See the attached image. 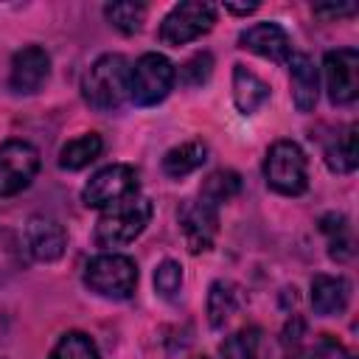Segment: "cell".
<instances>
[{"label":"cell","mask_w":359,"mask_h":359,"mask_svg":"<svg viewBox=\"0 0 359 359\" xmlns=\"http://www.w3.org/2000/svg\"><path fill=\"white\" fill-rule=\"evenodd\" d=\"M129 62L121 53H107L93 62L81 79L84 101L98 112H112L129 98Z\"/></svg>","instance_id":"obj_1"},{"label":"cell","mask_w":359,"mask_h":359,"mask_svg":"<svg viewBox=\"0 0 359 359\" xmlns=\"http://www.w3.org/2000/svg\"><path fill=\"white\" fill-rule=\"evenodd\" d=\"M151 219V202L146 196H129L112 208H104L98 224H95V244L98 247H123L135 241Z\"/></svg>","instance_id":"obj_2"},{"label":"cell","mask_w":359,"mask_h":359,"mask_svg":"<svg viewBox=\"0 0 359 359\" xmlns=\"http://www.w3.org/2000/svg\"><path fill=\"white\" fill-rule=\"evenodd\" d=\"M84 283L109 300H126L137 286V264L121 252H104L87 261Z\"/></svg>","instance_id":"obj_3"},{"label":"cell","mask_w":359,"mask_h":359,"mask_svg":"<svg viewBox=\"0 0 359 359\" xmlns=\"http://www.w3.org/2000/svg\"><path fill=\"white\" fill-rule=\"evenodd\" d=\"M266 185L283 196H297L309 188V165L306 154L294 140H278L269 146L264 160Z\"/></svg>","instance_id":"obj_4"},{"label":"cell","mask_w":359,"mask_h":359,"mask_svg":"<svg viewBox=\"0 0 359 359\" xmlns=\"http://www.w3.org/2000/svg\"><path fill=\"white\" fill-rule=\"evenodd\" d=\"M177 70L163 53H143L129 73V98L140 107L160 104L174 87Z\"/></svg>","instance_id":"obj_5"},{"label":"cell","mask_w":359,"mask_h":359,"mask_svg":"<svg viewBox=\"0 0 359 359\" xmlns=\"http://www.w3.org/2000/svg\"><path fill=\"white\" fill-rule=\"evenodd\" d=\"M216 14H219V8L213 3H202V0L177 3L160 22V39L165 45H174V48L194 42L213 28Z\"/></svg>","instance_id":"obj_6"},{"label":"cell","mask_w":359,"mask_h":359,"mask_svg":"<svg viewBox=\"0 0 359 359\" xmlns=\"http://www.w3.org/2000/svg\"><path fill=\"white\" fill-rule=\"evenodd\" d=\"M137 194V171L126 163H112L95 171L81 188V202L87 208H112Z\"/></svg>","instance_id":"obj_7"},{"label":"cell","mask_w":359,"mask_h":359,"mask_svg":"<svg viewBox=\"0 0 359 359\" xmlns=\"http://www.w3.org/2000/svg\"><path fill=\"white\" fill-rule=\"evenodd\" d=\"M39 171V151L28 140H6L0 146V196H14L31 185Z\"/></svg>","instance_id":"obj_8"},{"label":"cell","mask_w":359,"mask_h":359,"mask_svg":"<svg viewBox=\"0 0 359 359\" xmlns=\"http://www.w3.org/2000/svg\"><path fill=\"white\" fill-rule=\"evenodd\" d=\"M331 104H351L359 93V53L353 48L328 50L323 59Z\"/></svg>","instance_id":"obj_9"},{"label":"cell","mask_w":359,"mask_h":359,"mask_svg":"<svg viewBox=\"0 0 359 359\" xmlns=\"http://www.w3.org/2000/svg\"><path fill=\"white\" fill-rule=\"evenodd\" d=\"M180 227H182L188 250L205 252L213 247V238L219 233V213L213 205H208L202 199H191L180 208Z\"/></svg>","instance_id":"obj_10"},{"label":"cell","mask_w":359,"mask_h":359,"mask_svg":"<svg viewBox=\"0 0 359 359\" xmlns=\"http://www.w3.org/2000/svg\"><path fill=\"white\" fill-rule=\"evenodd\" d=\"M50 76V56L39 45H25L11 59V87L17 93H36Z\"/></svg>","instance_id":"obj_11"},{"label":"cell","mask_w":359,"mask_h":359,"mask_svg":"<svg viewBox=\"0 0 359 359\" xmlns=\"http://www.w3.org/2000/svg\"><path fill=\"white\" fill-rule=\"evenodd\" d=\"M238 45L244 50H252V53L269 59V62H289V56H292L289 34L275 22L250 25L247 31L238 34Z\"/></svg>","instance_id":"obj_12"},{"label":"cell","mask_w":359,"mask_h":359,"mask_svg":"<svg viewBox=\"0 0 359 359\" xmlns=\"http://www.w3.org/2000/svg\"><path fill=\"white\" fill-rule=\"evenodd\" d=\"M25 241L36 261H56V258H62V252L67 247V233L56 219L34 216V219H28Z\"/></svg>","instance_id":"obj_13"},{"label":"cell","mask_w":359,"mask_h":359,"mask_svg":"<svg viewBox=\"0 0 359 359\" xmlns=\"http://www.w3.org/2000/svg\"><path fill=\"white\" fill-rule=\"evenodd\" d=\"M289 79H292V101L300 112H311L317 104V67L309 53H292L289 56Z\"/></svg>","instance_id":"obj_14"},{"label":"cell","mask_w":359,"mask_h":359,"mask_svg":"<svg viewBox=\"0 0 359 359\" xmlns=\"http://www.w3.org/2000/svg\"><path fill=\"white\" fill-rule=\"evenodd\" d=\"M351 300V283L345 278H331V275H314L311 280V309L320 317L342 314Z\"/></svg>","instance_id":"obj_15"},{"label":"cell","mask_w":359,"mask_h":359,"mask_svg":"<svg viewBox=\"0 0 359 359\" xmlns=\"http://www.w3.org/2000/svg\"><path fill=\"white\" fill-rule=\"evenodd\" d=\"M269 98V84L264 79H258L250 67L236 65L233 67V101L238 107L241 115H252L255 109H261Z\"/></svg>","instance_id":"obj_16"},{"label":"cell","mask_w":359,"mask_h":359,"mask_svg":"<svg viewBox=\"0 0 359 359\" xmlns=\"http://www.w3.org/2000/svg\"><path fill=\"white\" fill-rule=\"evenodd\" d=\"M205 160H208V146H205L202 140H188V143H180V146H174V149L165 151V157H163V171H165L168 177L180 180V177L196 171Z\"/></svg>","instance_id":"obj_17"},{"label":"cell","mask_w":359,"mask_h":359,"mask_svg":"<svg viewBox=\"0 0 359 359\" xmlns=\"http://www.w3.org/2000/svg\"><path fill=\"white\" fill-rule=\"evenodd\" d=\"M325 163L337 174H348L359 165V126L356 123H351L342 135H337V140L325 149Z\"/></svg>","instance_id":"obj_18"},{"label":"cell","mask_w":359,"mask_h":359,"mask_svg":"<svg viewBox=\"0 0 359 359\" xmlns=\"http://www.w3.org/2000/svg\"><path fill=\"white\" fill-rule=\"evenodd\" d=\"M101 149H104L101 135L87 132V135L73 137V140H67V143L62 146V151H59V165L67 168V171H79V168L90 165V163L101 154Z\"/></svg>","instance_id":"obj_19"},{"label":"cell","mask_w":359,"mask_h":359,"mask_svg":"<svg viewBox=\"0 0 359 359\" xmlns=\"http://www.w3.org/2000/svg\"><path fill=\"white\" fill-rule=\"evenodd\" d=\"M241 306V294L233 283L227 280H216L208 292V320L213 328H222Z\"/></svg>","instance_id":"obj_20"},{"label":"cell","mask_w":359,"mask_h":359,"mask_svg":"<svg viewBox=\"0 0 359 359\" xmlns=\"http://www.w3.org/2000/svg\"><path fill=\"white\" fill-rule=\"evenodd\" d=\"M241 191V177L230 168H222V171H213L205 182H202V191H199V199L219 208L222 202H230L236 194Z\"/></svg>","instance_id":"obj_21"},{"label":"cell","mask_w":359,"mask_h":359,"mask_svg":"<svg viewBox=\"0 0 359 359\" xmlns=\"http://www.w3.org/2000/svg\"><path fill=\"white\" fill-rule=\"evenodd\" d=\"M320 230L328 236V252H331L334 261H345V258L353 255V238H351L345 216H339V213L323 216L320 219Z\"/></svg>","instance_id":"obj_22"},{"label":"cell","mask_w":359,"mask_h":359,"mask_svg":"<svg viewBox=\"0 0 359 359\" xmlns=\"http://www.w3.org/2000/svg\"><path fill=\"white\" fill-rule=\"evenodd\" d=\"M104 17L109 20V25H115L121 34H137L146 22V6L135 3V0H121V3H107L104 6Z\"/></svg>","instance_id":"obj_23"},{"label":"cell","mask_w":359,"mask_h":359,"mask_svg":"<svg viewBox=\"0 0 359 359\" xmlns=\"http://www.w3.org/2000/svg\"><path fill=\"white\" fill-rule=\"evenodd\" d=\"M48 359H98V348L84 331H67L59 337Z\"/></svg>","instance_id":"obj_24"},{"label":"cell","mask_w":359,"mask_h":359,"mask_svg":"<svg viewBox=\"0 0 359 359\" xmlns=\"http://www.w3.org/2000/svg\"><path fill=\"white\" fill-rule=\"evenodd\" d=\"M258 345H261V331L241 328L230 334L219 351H222V359H258Z\"/></svg>","instance_id":"obj_25"},{"label":"cell","mask_w":359,"mask_h":359,"mask_svg":"<svg viewBox=\"0 0 359 359\" xmlns=\"http://www.w3.org/2000/svg\"><path fill=\"white\" fill-rule=\"evenodd\" d=\"M180 286H182V266L177 264V261H163L157 269H154V289H157V294L160 297H174L177 292H180Z\"/></svg>","instance_id":"obj_26"},{"label":"cell","mask_w":359,"mask_h":359,"mask_svg":"<svg viewBox=\"0 0 359 359\" xmlns=\"http://www.w3.org/2000/svg\"><path fill=\"white\" fill-rule=\"evenodd\" d=\"M210 70H213V56H210V53H196V56H191V59L180 67V79H182L188 87H202V84L210 79Z\"/></svg>","instance_id":"obj_27"},{"label":"cell","mask_w":359,"mask_h":359,"mask_svg":"<svg viewBox=\"0 0 359 359\" xmlns=\"http://www.w3.org/2000/svg\"><path fill=\"white\" fill-rule=\"evenodd\" d=\"M356 6L353 3H317L314 6V14L323 17V20H334V17H348L353 14Z\"/></svg>","instance_id":"obj_28"},{"label":"cell","mask_w":359,"mask_h":359,"mask_svg":"<svg viewBox=\"0 0 359 359\" xmlns=\"http://www.w3.org/2000/svg\"><path fill=\"white\" fill-rule=\"evenodd\" d=\"M289 359H325V353L320 348H300V351L289 353Z\"/></svg>","instance_id":"obj_29"},{"label":"cell","mask_w":359,"mask_h":359,"mask_svg":"<svg viewBox=\"0 0 359 359\" xmlns=\"http://www.w3.org/2000/svg\"><path fill=\"white\" fill-rule=\"evenodd\" d=\"M224 8L233 11V14H250V11L258 8V3H224Z\"/></svg>","instance_id":"obj_30"},{"label":"cell","mask_w":359,"mask_h":359,"mask_svg":"<svg viewBox=\"0 0 359 359\" xmlns=\"http://www.w3.org/2000/svg\"><path fill=\"white\" fill-rule=\"evenodd\" d=\"M194 359H208V356H194Z\"/></svg>","instance_id":"obj_31"}]
</instances>
